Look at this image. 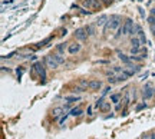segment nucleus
Returning <instances> with one entry per match:
<instances>
[{"label": "nucleus", "instance_id": "1", "mask_svg": "<svg viewBox=\"0 0 155 139\" xmlns=\"http://www.w3.org/2000/svg\"><path fill=\"white\" fill-rule=\"evenodd\" d=\"M119 27H121V17H119L118 14H114V16H111V19L106 22L104 33L106 35L109 30H111V32H115L116 29H119Z\"/></svg>", "mask_w": 155, "mask_h": 139}, {"label": "nucleus", "instance_id": "2", "mask_svg": "<svg viewBox=\"0 0 155 139\" xmlns=\"http://www.w3.org/2000/svg\"><path fill=\"white\" fill-rule=\"evenodd\" d=\"M83 6L88 7V10H98V9H101V1L99 0H83Z\"/></svg>", "mask_w": 155, "mask_h": 139}, {"label": "nucleus", "instance_id": "3", "mask_svg": "<svg viewBox=\"0 0 155 139\" xmlns=\"http://www.w3.org/2000/svg\"><path fill=\"white\" fill-rule=\"evenodd\" d=\"M142 96H144V101H150V99L154 96V88H152L150 83H147V85H145Z\"/></svg>", "mask_w": 155, "mask_h": 139}, {"label": "nucleus", "instance_id": "4", "mask_svg": "<svg viewBox=\"0 0 155 139\" xmlns=\"http://www.w3.org/2000/svg\"><path fill=\"white\" fill-rule=\"evenodd\" d=\"M33 69H35V72L38 73L42 79H46V70H45V65H43V63L36 62V63L33 65Z\"/></svg>", "mask_w": 155, "mask_h": 139}, {"label": "nucleus", "instance_id": "5", "mask_svg": "<svg viewBox=\"0 0 155 139\" xmlns=\"http://www.w3.org/2000/svg\"><path fill=\"white\" fill-rule=\"evenodd\" d=\"M134 26H135L134 22H132L131 19H128V20L123 23V26H122V27H123V35L125 36L132 35V32H134Z\"/></svg>", "mask_w": 155, "mask_h": 139}, {"label": "nucleus", "instance_id": "6", "mask_svg": "<svg viewBox=\"0 0 155 139\" xmlns=\"http://www.w3.org/2000/svg\"><path fill=\"white\" fill-rule=\"evenodd\" d=\"M45 65H46L47 68H50V69H58V68H59V63L53 59L52 55H49V56L45 58Z\"/></svg>", "mask_w": 155, "mask_h": 139}, {"label": "nucleus", "instance_id": "7", "mask_svg": "<svg viewBox=\"0 0 155 139\" xmlns=\"http://www.w3.org/2000/svg\"><path fill=\"white\" fill-rule=\"evenodd\" d=\"M73 36H75V39H78V40H86V39H88V30H86V27L78 29L76 32L73 33Z\"/></svg>", "mask_w": 155, "mask_h": 139}, {"label": "nucleus", "instance_id": "8", "mask_svg": "<svg viewBox=\"0 0 155 139\" xmlns=\"http://www.w3.org/2000/svg\"><path fill=\"white\" fill-rule=\"evenodd\" d=\"M80 49H82V45H80V43H78V42L71 43V45L68 46V52H69V55H76V53L80 52Z\"/></svg>", "mask_w": 155, "mask_h": 139}, {"label": "nucleus", "instance_id": "9", "mask_svg": "<svg viewBox=\"0 0 155 139\" xmlns=\"http://www.w3.org/2000/svg\"><path fill=\"white\" fill-rule=\"evenodd\" d=\"M88 88H89L91 90H99V89L102 88V82H101V80H91L89 85H88Z\"/></svg>", "mask_w": 155, "mask_h": 139}, {"label": "nucleus", "instance_id": "10", "mask_svg": "<svg viewBox=\"0 0 155 139\" xmlns=\"http://www.w3.org/2000/svg\"><path fill=\"white\" fill-rule=\"evenodd\" d=\"M106 20H108V16L106 14H102L101 17H98V20H96V26L98 27H101V26H104V25H106Z\"/></svg>", "mask_w": 155, "mask_h": 139}, {"label": "nucleus", "instance_id": "11", "mask_svg": "<svg viewBox=\"0 0 155 139\" xmlns=\"http://www.w3.org/2000/svg\"><path fill=\"white\" fill-rule=\"evenodd\" d=\"M118 58L123 62V63H126V65H129V63H132V60H131V56H126V55H123V53H118Z\"/></svg>", "mask_w": 155, "mask_h": 139}, {"label": "nucleus", "instance_id": "12", "mask_svg": "<svg viewBox=\"0 0 155 139\" xmlns=\"http://www.w3.org/2000/svg\"><path fill=\"white\" fill-rule=\"evenodd\" d=\"M52 56H53V59H55V60H56L59 65H62V63L65 62V58H63L60 53H55V55H52Z\"/></svg>", "mask_w": 155, "mask_h": 139}, {"label": "nucleus", "instance_id": "13", "mask_svg": "<svg viewBox=\"0 0 155 139\" xmlns=\"http://www.w3.org/2000/svg\"><path fill=\"white\" fill-rule=\"evenodd\" d=\"M65 101H66V102H69V103H72V102H78V101H80V96H75V95H72V96H65Z\"/></svg>", "mask_w": 155, "mask_h": 139}, {"label": "nucleus", "instance_id": "14", "mask_svg": "<svg viewBox=\"0 0 155 139\" xmlns=\"http://www.w3.org/2000/svg\"><path fill=\"white\" fill-rule=\"evenodd\" d=\"M141 45H142V43H141V40H139L138 37H132V39H131V46H132V47H139Z\"/></svg>", "mask_w": 155, "mask_h": 139}, {"label": "nucleus", "instance_id": "15", "mask_svg": "<svg viewBox=\"0 0 155 139\" xmlns=\"http://www.w3.org/2000/svg\"><path fill=\"white\" fill-rule=\"evenodd\" d=\"M62 113H63V108H55V109H53V112H52L53 118H59Z\"/></svg>", "mask_w": 155, "mask_h": 139}, {"label": "nucleus", "instance_id": "16", "mask_svg": "<svg viewBox=\"0 0 155 139\" xmlns=\"http://www.w3.org/2000/svg\"><path fill=\"white\" fill-rule=\"evenodd\" d=\"M80 115H82V109H80V108H73V109L71 110V116H75V118H76V116H80Z\"/></svg>", "mask_w": 155, "mask_h": 139}, {"label": "nucleus", "instance_id": "17", "mask_svg": "<svg viewBox=\"0 0 155 139\" xmlns=\"http://www.w3.org/2000/svg\"><path fill=\"white\" fill-rule=\"evenodd\" d=\"M148 23H150V26H151V30H155V16H150L148 17Z\"/></svg>", "mask_w": 155, "mask_h": 139}, {"label": "nucleus", "instance_id": "18", "mask_svg": "<svg viewBox=\"0 0 155 139\" xmlns=\"http://www.w3.org/2000/svg\"><path fill=\"white\" fill-rule=\"evenodd\" d=\"M56 49H58V52H59V53H63V52L68 49V46H66V43H60V45H58V47H56Z\"/></svg>", "mask_w": 155, "mask_h": 139}, {"label": "nucleus", "instance_id": "19", "mask_svg": "<svg viewBox=\"0 0 155 139\" xmlns=\"http://www.w3.org/2000/svg\"><path fill=\"white\" fill-rule=\"evenodd\" d=\"M119 98H121V95H112V96H111V102H112V103H118V102H119Z\"/></svg>", "mask_w": 155, "mask_h": 139}, {"label": "nucleus", "instance_id": "20", "mask_svg": "<svg viewBox=\"0 0 155 139\" xmlns=\"http://www.w3.org/2000/svg\"><path fill=\"white\" fill-rule=\"evenodd\" d=\"M102 106H104V98L98 99V101H96V103H95V108H102Z\"/></svg>", "mask_w": 155, "mask_h": 139}, {"label": "nucleus", "instance_id": "21", "mask_svg": "<svg viewBox=\"0 0 155 139\" xmlns=\"http://www.w3.org/2000/svg\"><path fill=\"white\" fill-rule=\"evenodd\" d=\"M72 92H73V93H80V92H85V89H83V88H76V89L72 90Z\"/></svg>", "mask_w": 155, "mask_h": 139}, {"label": "nucleus", "instance_id": "22", "mask_svg": "<svg viewBox=\"0 0 155 139\" xmlns=\"http://www.w3.org/2000/svg\"><path fill=\"white\" fill-rule=\"evenodd\" d=\"M109 108H111V106H109V103H104V106H102V109H104V110H108Z\"/></svg>", "mask_w": 155, "mask_h": 139}, {"label": "nucleus", "instance_id": "23", "mask_svg": "<svg viewBox=\"0 0 155 139\" xmlns=\"http://www.w3.org/2000/svg\"><path fill=\"white\" fill-rule=\"evenodd\" d=\"M109 90H111V88H106V89H105V90L102 92V98H104V96H105V95H106V93H108Z\"/></svg>", "mask_w": 155, "mask_h": 139}, {"label": "nucleus", "instance_id": "24", "mask_svg": "<svg viewBox=\"0 0 155 139\" xmlns=\"http://www.w3.org/2000/svg\"><path fill=\"white\" fill-rule=\"evenodd\" d=\"M144 108H147V105H139V106L136 108V110H141V109H144Z\"/></svg>", "mask_w": 155, "mask_h": 139}, {"label": "nucleus", "instance_id": "25", "mask_svg": "<svg viewBox=\"0 0 155 139\" xmlns=\"http://www.w3.org/2000/svg\"><path fill=\"white\" fill-rule=\"evenodd\" d=\"M151 14H152V16H155V9H152V10H151Z\"/></svg>", "mask_w": 155, "mask_h": 139}, {"label": "nucleus", "instance_id": "26", "mask_svg": "<svg viewBox=\"0 0 155 139\" xmlns=\"http://www.w3.org/2000/svg\"><path fill=\"white\" fill-rule=\"evenodd\" d=\"M102 1H105V3H106V4H108V3H111V1H112V0H102Z\"/></svg>", "mask_w": 155, "mask_h": 139}, {"label": "nucleus", "instance_id": "27", "mask_svg": "<svg viewBox=\"0 0 155 139\" xmlns=\"http://www.w3.org/2000/svg\"><path fill=\"white\" fill-rule=\"evenodd\" d=\"M152 33H154V37H155V30H152Z\"/></svg>", "mask_w": 155, "mask_h": 139}]
</instances>
